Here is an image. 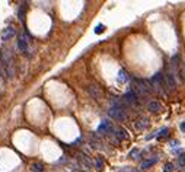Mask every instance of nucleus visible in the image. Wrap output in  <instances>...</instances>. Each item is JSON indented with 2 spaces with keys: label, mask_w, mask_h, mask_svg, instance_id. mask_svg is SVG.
Here are the masks:
<instances>
[{
  "label": "nucleus",
  "mask_w": 185,
  "mask_h": 172,
  "mask_svg": "<svg viewBox=\"0 0 185 172\" xmlns=\"http://www.w3.org/2000/svg\"><path fill=\"white\" fill-rule=\"evenodd\" d=\"M18 48L21 50L22 53H26L28 48H29V41H28V38H26V34L23 32L22 35L19 37V40H18Z\"/></svg>",
  "instance_id": "obj_6"
},
{
  "label": "nucleus",
  "mask_w": 185,
  "mask_h": 172,
  "mask_svg": "<svg viewBox=\"0 0 185 172\" xmlns=\"http://www.w3.org/2000/svg\"><path fill=\"white\" fill-rule=\"evenodd\" d=\"M0 76H3V63L0 61Z\"/></svg>",
  "instance_id": "obj_22"
},
{
  "label": "nucleus",
  "mask_w": 185,
  "mask_h": 172,
  "mask_svg": "<svg viewBox=\"0 0 185 172\" xmlns=\"http://www.w3.org/2000/svg\"><path fill=\"white\" fill-rule=\"evenodd\" d=\"M16 34V29L13 26H7L6 29H3V34H1V41H9L10 38H13Z\"/></svg>",
  "instance_id": "obj_7"
},
{
  "label": "nucleus",
  "mask_w": 185,
  "mask_h": 172,
  "mask_svg": "<svg viewBox=\"0 0 185 172\" xmlns=\"http://www.w3.org/2000/svg\"><path fill=\"white\" fill-rule=\"evenodd\" d=\"M108 114H109V117L114 118L115 121H125V120H127L125 111L121 109V108H117V107H111L109 111H108Z\"/></svg>",
  "instance_id": "obj_1"
},
{
  "label": "nucleus",
  "mask_w": 185,
  "mask_h": 172,
  "mask_svg": "<svg viewBox=\"0 0 185 172\" xmlns=\"http://www.w3.org/2000/svg\"><path fill=\"white\" fill-rule=\"evenodd\" d=\"M31 169L32 172H44V165L42 163H32V166H31Z\"/></svg>",
  "instance_id": "obj_15"
},
{
  "label": "nucleus",
  "mask_w": 185,
  "mask_h": 172,
  "mask_svg": "<svg viewBox=\"0 0 185 172\" xmlns=\"http://www.w3.org/2000/svg\"><path fill=\"white\" fill-rule=\"evenodd\" d=\"M128 80H130L128 73H127L125 70H122V69H121V70L118 72V82H119V83H125V82H128Z\"/></svg>",
  "instance_id": "obj_12"
},
{
  "label": "nucleus",
  "mask_w": 185,
  "mask_h": 172,
  "mask_svg": "<svg viewBox=\"0 0 185 172\" xmlns=\"http://www.w3.org/2000/svg\"><path fill=\"white\" fill-rule=\"evenodd\" d=\"M178 165H179L182 169H185V155H182V156L178 158Z\"/></svg>",
  "instance_id": "obj_19"
},
{
  "label": "nucleus",
  "mask_w": 185,
  "mask_h": 172,
  "mask_svg": "<svg viewBox=\"0 0 185 172\" xmlns=\"http://www.w3.org/2000/svg\"><path fill=\"white\" fill-rule=\"evenodd\" d=\"M147 109L152 111V112H161L162 111V105L159 102H156V101H150L147 104Z\"/></svg>",
  "instance_id": "obj_10"
},
{
  "label": "nucleus",
  "mask_w": 185,
  "mask_h": 172,
  "mask_svg": "<svg viewBox=\"0 0 185 172\" xmlns=\"http://www.w3.org/2000/svg\"><path fill=\"white\" fill-rule=\"evenodd\" d=\"M136 128L137 130H146L149 125H150V121H149V118H146V117H140L136 120Z\"/></svg>",
  "instance_id": "obj_8"
},
{
  "label": "nucleus",
  "mask_w": 185,
  "mask_h": 172,
  "mask_svg": "<svg viewBox=\"0 0 185 172\" xmlns=\"http://www.w3.org/2000/svg\"><path fill=\"white\" fill-rule=\"evenodd\" d=\"M156 162H158V158H153V159H150V160H146V162L141 163V169H147V168H150L152 165H155Z\"/></svg>",
  "instance_id": "obj_14"
},
{
  "label": "nucleus",
  "mask_w": 185,
  "mask_h": 172,
  "mask_svg": "<svg viewBox=\"0 0 185 172\" xmlns=\"http://www.w3.org/2000/svg\"><path fill=\"white\" fill-rule=\"evenodd\" d=\"M112 131H114V125L108 120H104L96 128V134H112Z\"/></svg>",
  "instance_id": "obj_2"
},
{
  "label": "nucleus",
  "mask_w": 185,
  "mask_h": 172,
  "mask_svg": "<svg viewBox=\"0 0 185 172\" xmlns=\"http://www.w3.org/2000/svg\"><path fill=\"white\" fill-rule=\"evenodd\" d=\"M95 166H96V169H102V166H104V162H102V159L101 158H98L96 160H95Z\"/></svg>",
  "instance_id": "obj_18"
},
{
  "label": "nucleus",
  "mask_w": 185,
  "mask_h": 172,
  "mask_svg": "<svg viewBox=\"0 0 185 172\" xmlns=\"http://www.w3.org/2000/svg\"><path fill=\"white\" fill-rule=\"evenodd\" d=\"M165 85H166V88H168L169 91H173V89L176 88L175 77H173V74L171 73V72H166V73H165Z\"/></svg>",
  "instance_id": "obj_5"
},
{
  "label": "nucleus",
  "mask_w": 185,
  "mask_h": 172,
  "mask_svg": "<svg viewBox=\"0 0 185 172\" xmlns=\"http://www.w3.org/2000/svg\"><path fill=\"white\" fill-rule=\"evenodd\" d=\"M176 145H178V142H171V146H172V148H175Z\"/></svg>",
  "instance_id": "obj_24"
},
{
  "label": "nucleus",
  "mask_w": 185,
  "mask_h": 172,
  "mask_svg": "<svg viewBox=\"0 0 185 172\" xmlns=\"http://www.w3.org/2000/svg\"><path fill=\"white\" fill-rule=\"evenodd\" d=\"M26 9H28V7H26V4L23 3L22 6L19 7V10H18V16H19V21H21V22L25 21V13H26Z\"/></svg>",
  "instance_id": "obj_13"
},
{
  "label": "nucleus",
  "mask_w": 185,
  "mask_h": 172,
  "mask_svg": "<svg viewBox=\"0 0 185 172\" xmlns=\"http://www.w3.org/2000/svg\"><path fill=\"white\" fill-rule=\"evenodd\" d=\"M112 136H115L117 140L121 142V140H125V139H127V131H125L124 128H114Z\"/></svg>",
  "instance_id": "obj_9"
},
{
  "label": "nucleus",
  "mask_w": 185,
  "mask_h": 172,
  "mask_svg": "<svg viewBox=\"0 0 185 172\" xmlns=\"http://www.w3.org/2000/svg\"><path fill=\"white\" fill-rule=\"evenodd\" d=\"M172 171H173V163L168 162V163L163 166V172H172Z\"/></svg>",
  "instance_id": "obj_17"
},
{
  "label": "nucleus",
  "mask_w": 185,
  "mask_h": 172,
  "mask_svg": "<svg viewBox=\"0 0 185 172\" xmlns=\"http://www.w3.org/2000/svg\"><path fill=\"white\" fill-rule=\"evenodd\" d=\"M95 32H96V34H101V32H104V25H98V26L95 28Z\"/></svg>",
  "instance_id": "obj_21"
},
{
  "label": "nucleus",
  "mask_w": 185,
  "mask_h": 172,
  "mask_svg": "<svg viewBox=\"0 0 185 172\" xmlns=\"http://www.w3.org/2000/svg\"><path fill=\"white\" fill-rule=\"evenodd\" d=\"M86 91H88V94H89L93 99H96V101L102 99V96H104V94H102L101 88H99V86H96V85H89Z\"/></svg>",
  "instance_id": "obj_4"
},
{
  "label": "nucleus",
  "mask_w": 185,
  "mask_h": 172,
  "mask_svg": "<svg viewBox=\"0 0 185 172\" xmlns=\"http://www.w3.org/2000/svg\"><path fill=\"white\" fill-rule=\"evenodd\" d=\"M4 72H6V76L9 77V79H13L15 77V64L13 63H10V64H4Z\"/></svg>",
  "instance_id": "obj_11"
},
{
  "label": "nucleus",
  "mask_w": 185,
  "mask_h": 172,
  "mask_svg": "<svg viewBox=\"0 0 185 172\" xmlns=\"http://www.w3.org/2000/svg\"><path fill=\"white\" fill-rule=\"evenodd\" d=\"M168 133H169V130L168 128H162L159 133H158V139H162V137H166L168 136Z\"/></svg>",
  "instance_id": "obj_16"
},
{
  "label": "nucleus",
  "mask_w": 185,
  "mask_h": 172,
  "mask_svg": "<svg viewBox=\"0 0 185 172\" xmlns=\"http://www.w3.org/2000/svg\"><path fill=\"white\" fill-rule=\"evenodd\" d=\"M179 128H181V130H182V131L185 133V123H181V125H179Z\"/></svg>",
  "instance_id": "obj_23"
},
{
  "label": "nucleus",
  "mask_w": 185,
  "mask_h": 172,
  "mask_svg": "<svg viewBox=\"0 0 185 172\" xmlns=\"http://www.w3.org/2000/svg\"><path fill=\"white\" fill-rule=\"evenodd\" d=\"M139 98H140V96L136 94V92H134V91H133V89H128V91H127V94L124 95V98H122V99H124V101H125L130 107H131V105H137V104H139Z\"/></svg>",
  "instance_id": "obj_3"
},
{
  "label": "nucleus",
  "mask_w": 185,
  "mask_h": 172,
  "mask_svg": "<svg viewBox=\"0 0 185 172\" xmlns=\"http://www.w3.org/2000/svg\"><path fill=\"white\" fill-rule=\"evenodd\" d=\"M137 155H139V150H137V149H133V150L130 152V155H128V156H130V158H134V159H137V158H136Z\"/></svg>",
  "instance_id": "obj_20"
}]
</instances>
